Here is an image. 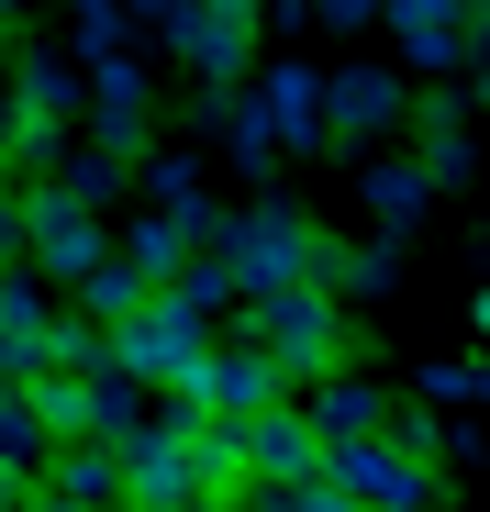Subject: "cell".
Wrapping results in <instances>:
<instances>
[{
	"mask_svg": "<svg viewBox=\"0 0 490 512\" xmlns=\"http://www.w3.org/2000/svg\"><path fill=\"white\" fill-rule=\"evenodd\" d=\"M112 357H123L134 379H179V401H190L201 368H212V346H201V301H145V312L112 334Z\"/></svg>",
	"mask_w": 490,
	"mask_h": 512,
	"instance_id": "1",
	"label": "cell"
},
{
	"mask_svg": "<svg viewBox=\"0 0 490 512\" xmlns=\"http://www.w3.org/2000/svg\"><path fill=\"white\" fill-rule=\"evenodd\" d=\"M23 234L45 245V268H56V279H101V234L78 223L67 201H23Z\"/></svg>",
	"mask_w": 490,
	"mask_h": 512,
	"instance_id": "2",
	"label": "cell"
},
{
	"mask_svg": "<svg viewBox=\"0 0 490 512\" xmlns=\"http://www.w3.org/2000/svg\"><path fill=\"white\" fill-rule=\"evenodd\" d=\"M56 490H67V501H112V490H123V468H112L101 446H78V457H56Z\"/></svg>",
	"mask_w": 490,
	"mask_h": 512,
	"instance_id": "3",
	"label": "cell"
},
{
	"mask_svg": "<svg viewBox=\"0 0 490 512\" xmlns=\"http://www.w3.org/2000/svg\"><path fill=\"white\" fill-rule=\"evenodd\" d=\"M179 34H190V45H201V67L223 78V67L245 56V34H257V23H245V12H212V23H179Z\"/></svg>",
	"mask_w": 490,
	"mask_h": 512,
	"instance_id": "4",
	"label": "cell"
},
{
	"mask_svg": "<svg viewBox=\"0 0 490 512\" xmlns=\"http://www.w3.org/2000/svg\"><path fill=\"white\" fill-rule=\"evenodd\" d=\"M335 123H390V78H335Z\"/></svg>",
	"mask_w": 490,
	"mask_h": 512,
	"instance_id": "5",
	"label": "cell"
},
{
	"mask_svg": "<svg viewBox=\"0 0 490 512\" xmlns=\"http://www.w3.org/2000/svg\"><path fill=\"white\" fill-rule=\"evenodd\" d=\"M401 45H413V56H457V23H435V12H413V23H401Z\"/></svg>",
	"mask_w": 490,
	"mask_h": 512,
	"instance_id": "6",
	"label": "cell"
},
{
	"mask_svg": "<svg viewBox=\"0 0 490 512\" xmlns=\"http://www.w3.org/2000/svg\"><path fill=\"white\" fill-rule=\"evenodd\" d=\"M245 512H301V490H257V501H245Z\"/></svg>",
	"mask_w": 490,
	"mask_h": 512,
	"instance_id": "7",
	"label": "cell"
}]
</instances>
